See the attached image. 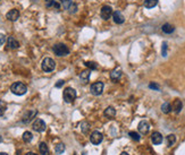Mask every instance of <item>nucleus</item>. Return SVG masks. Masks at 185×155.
<instances>
[{"label": "nucleus", "instance_id": "f257e3e1", "mask_svg": "<svg viewBox=\"0 0 185 155\" xmlns=\"http://www.w3.org/2000/svg\"><path fill=\"white\" fill-rule=\"evenodd\" d=\"M10 91H11V93L15 95H24L26 92H28V87H26V85H24L23 83H21V82H16L14 84L10 86Z\"/></svg>", "mask_w": 185, "mask_h": 155}, {"label": "nucleus", "instance_id": "4468645a", "mask_svg": "<svg viewBox=\"0 0 185 155\" xmlns=\"http://www.w3.org/2000/svg\"><path fill=\"white\" fill-rule=\"evenodd\" d=\"M151 141H152V143L154 144V145H159V144H161L162 143V135L160 134V132H154L152 135H151Z\"/></svg>", "mask_w": 185, "mask_h": 155}, {"label": "nucleus", "instance_id": "7ed1b4c3", "mask_svg": "<svg viewBox=\"0 0 185 155\" xmlns=\"http://www.w3.org/2000/svg\"><path fill=\"white\" fill-rule=\"evenodd\" d=\"M41 68L43 71H46V73H51V71L54 70L56 68V62L54 59H51V58H44L43 60H42V64H41Z\"/></svg>", "mask_w": 185, "mask_h": 155}, {"label": "nucleus", "instance_id": "aec40b11", "mask_svg": "<svg viewBox=\"0 0 185 155\" xmlns=\"http://www.w3.org/2000/svg\"><path fill=\"white\" fill-rule=\"evenodd\" d=\"M120 77H122V70H120V69H116V70L110 73V78H111V80H114V82L118 80Z\"/></svg>", "mask_w": 185, "mask_h": 155}, {"label": "nucleus", "instance_id": "a878e982", "mask_svg": "<svg viewBox=\"0 0 185 155\" xmlns=\"http://www.w3.org/2000/svg\"><path fill=\"white\" fill-rule=\"evenodd\" d=\"M175 141H176V136H175V135L170 134V135H168V136H167V145L169 146V147L174 145V144H175Z\"/></svg>", "mask_w": 185, "mask_h": 155}, {"label": "nucleus", "instance_id": "72a5a7b5", "mask_svg": "<svg viewBox=\"0 0 185 155\" xmlns=\"http://www.w3.org/2000/svg\"><path fill=\"white\" fill-rule=\"evenodd\" d=\"M6 42V35L2 33H0V45H4V43Z\"/></svg>", "mask_w": 185, "mask_h": 155}, {"label": "nucleus", "instance_id": "b1692460", "mask_svg": "<svg viewBox=\"0 0 185 155\" xmlns=\"http://www.w3.org/2000/svg\"><path fill=\"white\" fill-rule=\"evenodd\" d=\"M90 123L86 121H83L82 123H81V130H82V132L83 134H88L89 132H90Z\"/></svg>", "mask_w": 185, "mask_h": 155}, {"label": "nucleus", "instance_id": "9d476101", "mask_svg": "<svg viewBox=\"0 0 185 155\" xmlns=\"http://www.w3.org/2000/svg\"><path fill=\"white\" fill-rule=\"evenodd\" d=\"M6 17H7V19L10 20V22H15V20H17V19L19 18V11L17 9H11L7 13Z\"/></svg>", "mask_w": 185, "mask_h": 155}, {"label": "nucleus", "instance_id": "423d86ee", "mask_svg": "<svg viewBox=\"0 0 185 155\" xmlns=\"http://www.w3.org/2000/svg\"><path fill=\"white\" fill-rule=\"evenodd\" d=\"M90 91H91V94L96 95H100L102 93V91H103V83L102 82H97V83H94V84L91 85V87H90Z\"/></svg>", "mask_w": 185, "mask_h": 155}, {"label": "nucleus", "instance_id": "ea45409f", "mask_svg": "<svg viewBox=\"0 0 185 155\" xmlns=\"http://www.w3.org/2000/svg\"><path fill=\"white\" fill-rule=\"evenodd\" d=\"M47 1H49V0H46V2H47Z\"/></svg>", "mask_w": 185, "mask_h": 155}, {"label": "nucleus", "instance_id": "2f4dec72", "mask_svg": "<svg viewBox=\"0 0 185 155\" xmlns=\"http://www.w3.org/2000/svg\"><path fill=\"white\" fill-rule=\"evenodd\" d=\"M161 54H162V57H166V56H167V42H164V43H162Z\"/></svg>", "mask_w": 185, "mask_h": 155}, {"label": "nucleus", "instance_id": "9b49d317", "mask_svg": "<svg viewBox=\"0 0 185 155\" xmlns=\"http://www.w3.org/2000/svg\"><path fill=\"white\" fill-rule=\"evenodd\" d=\"M138 129H139V132H141L142 135H145V134H148L149 130H150V126H149V123L145 121V120H142V121L139 123Z\"/></svg>", "mask_w": 185, "mask_h": 155}, {"label": "nucleus", "instance_id": "f8f14e48", "mask_svg": "<svg viewBox=\"0 0 185 155\" xmlns=\"http://www.w3.org/2000/svg\"><path fill=\"white\" fill-rule=\"evenodd\" d=\"M112 19H114V22L116 24H123L125 22V18H124L123 14L120 11H118V10H116V11L112 13Z\"/></svg>", "mask_w": 185, "mask_h": 155}, {"label": "nucleus", "instance_id": "f03ea898", "mask_svg": "<svg viewBox=\"0 0 185 155\" xmlns=\"http://www.w3.org/2000/svg\"><path fill=\"white\" fill-rule=\"evenodd\" d=\"M54 53L58 57H65L67 54H70V49L67 48V45H65L64 43H57L52 48Z\"/></svg>", "mask_w": 185, "mask_h": 155}, {"label": "nucleus", "instance_id": "58836bf2", "mask_svg": "<svg viewBox=\"0 0 185 155\" xmlns=\"http://www.w3.org/2000/svg\"><path fill=\"white\" fill-rule=\"evenodd\" d=\"M0 155H8L7 153H0Z\"/></svg>", "mask_w": 185, "mask_h": 155}, {"label": "nucleus", "instance_id": "0eeeda50", "mask_svg": "<svg viewBox=\"0 0 185 155\" xmlns=\"http://www.w3.org/2000/svg\"><path fill=\"white\" fill-rule=\"evenodd\" d=\"M32 128H33V130H35V132H44V130H46L47 125H46V122L43 121L42 119H37L35 121L33 122Z\"/></svg>", "mask_w": 185, "mask_h": 155}, {"label": "nucleus", "instance_id": "c756f323", "mask_svg": "<svg viewBox=\"0 0 185 155\" xmlns=\"http://www.w3.org/2000/svg\"><path fill=\"white\" fill-rule=\"evenodd\" d=\"M74 2L72 1V0H63V6H64V8H65L66 10H70V6L73 5Z\"/></svg>", "mask_w": 185, "mask_h": 155}, {"label": "nucleus", "instance_id": "2eb2a0df", "mask_svg": "<svg viewBox=\"0 0 185 155\" xmlns=\"http://www.w3.org/2000/svg\"><path fill=\"white\" fill-rule=\"evenodd\" d=\"M182 108H183V103H182V101L180 100H175L173 104H171V110L173 111H175L176 113H180L182 111Z\"/></svg>", "mask_w": 185, "mask_h": 155}, {"label": "nucleus", "instance_id": "f704fd0d", "mask_svg": "<svg viewBox=\"0 0 185 155\" xmlns=\"http://www.w3.org/2000/svg\"><path fill=\"white\" fill-rule=\"evenodd\" d=\"M76 9H77V6H76V4H73V5L70 6V13H72V14H74V13H76Z\"/></svg>", "mask_w": 185, "mask_h": 155}, {"label": "nucleus", "instance_id": "1a4fd4ad", "mask_svg": "<svg viewBox=\"0 0 185 155\" xmlns=\"http://www.w3.org/2000/svg\"><path fill=\"white\" fill-rule=\"evenodd\" d=\"M100 15H101V18L107 20L109 19L112 16V8L110 6H103L101 8V11H100Z\"/></svg>", "mask_w": 185, "mask_h": 155}, {"label": "nucleus", "instance_id": "4c0bfd02", "mask_svg": "<svg viewBox=\"0 0 185 155\" xmlns=\"http://www.w3.org/2000/svg\"><path fill=\"white\" fill-rule=\"evenodd\" d=\"M120 155H128V154H127L126 152H123V153H122V154H120Z\"/></svg>", "mask_w": 185, "mask_h": 155}, {"label": "nucleus", "instance_id": "5701e85b", "mask_svg": "<svg viewBox=\"0 0 185 155\" xmlns=\"http://www.w3.org/2000/svg\"><path fill=\"white\" fill-rule=\"evenodd\" d=\"M158 4V0H144V7L145 8H153Z\"/></svg>", "mask_w": 185, "mask_h": 155}, {"label": "nucleus", "instance_id": "6ab92c4d", "mask_svg": "<svg viewBox=\"0 0 185 155\" xmlns=\"http://www.w3.org/2000/svg\"><path fill=\"white\" fill-rule=\"evenodd\" d=\"M161 29H162V32H164V33L170 34V33H173V32L175 31V27H174L173 25H170V24L166 23V24H164V25H162Z\"/></svg>", "mask_w": 185, "mask_h": 155}, {"label": "nucleus", "instance_id": "393cba45", "mask_svg": "<svg viewBox=\"0 0 185 155\" xmlns=\"http://www.w3.org/2000/svg\"><path fill=\"white\" fill-rule=\"evenodd\" d=\"M161 111L164 113H169L171 111V104L168 103V102H165V103L161 105Z\"/></svg>", "mask_w": 185, "mask_h": 155}, {"label": "nucleus", "instance_id": "dca6fc26", "mask_svg": "<svg viewBox=\"0 0 185 155\" xmlns=\"http://www.w3.org/2000/svg\"><path fill=\"white\" fill-rule=\"evenodd\" d=\"M103 114H105V117L108 118V119H114L116 116V110L112 108V107H108V108L105 110Z\"/></svg>", "mask_w": 185, "mask_h": 155}, {"label": "nucleus", "instance_id": "6e6552de", "mask_svg": "<svg viewBox=\"0 0 185 155\" xmlns=\"http://www.w3.org/2000/svg\"><path fill=\"white\" fill-rule=\"evenodd\" d=\"M102 139H103V136L100 132H93L90 136V141L93 145H99L102 141Z\"/></svg>", "mask_w": 185, "mask_h": 155}, {"label": "nucleus", "instance_id": "7c9ffc66", "mask_svg": "<svg viewBox=\"0 0 185 155\" xmlns=\"http://www.w3.org/2000/svg\"><path fill=\"white\" fill-rule=\"evenodd\" d=\"M128 135H130L131 138H132L133 141H139L140 138H141L139 134H138V132H130V134H128Z\"/></svg>", "mask_w": 185, "mask_h": 155}, {"label": "nucleus", "instance_id": "473e14b6", "mask_svg": "<svg viewBox=\"0 0 185 155\" xmlns=\"http://www.w3.org/2000/svg\"><path fill=\"white\" fill-rule=\"evenodd\" d=\"M149 87H150L151 89H154V91H159V88H160L159 85L156 84V83H151V84L149 85Z\"/></svg>", "mask_w": 185, "mask_h": 155}, {"label": "nucleus", "instance_id": "f3484780", "mask_svg": "<svg viewBox=\"0 0 185 155\" xmlns=\"http://www.w3.org/2000/svg\"><path fill=\"white\" fill-rule=\"evenodd\" d=\"M90 76H91V70L86 69V70H83L80 74V79L82 80L83 83H88L89 79H90Z\"/></svg>", "mask_w": 185, "mask_h": 155}, {"label": "nucleus", "instance_id": "ddd939ff", "mask_svg": "<svg viewBox=\"0 0 185 155\" xmlns=\"http://www.w3.org/2000/svg\"><path fill=\"white\" fill-rule=\"evenodd\" d=\"M7 47L9 49H17V48H19V42L14 36H9L7 39Z\"/></svg>", "mask_w": 185, "mask_h": 155}, {"label": "nucleus", "instance_id": "cd10ccee", "mask_svg": "<svg viewBox=\"0 0 185 155\" xmlns=\"http://www.w3.org/2000/svg\"><path fill=\"white\" fill-rule=\"evenodd\" d=\"M84 65L88 67V69H90V70H94V69L98 68V65L96 62H93V61H85Z\"/></svg>", "mask_w": 185, "mask_h": 155}, {"label": "nucleus", "instance_id": "20e7f679", "mask_svg": "<svg viewBox=\"0 0 185 155\" xmlns=\"http://www.w3.org/2000/svg\"><path fill=\"white\" fill-rule=\"evenodd\" d=\"M63 98H64V101L66 103H73L76 99V91L72 87H67L64 91V94H63Z\"/></svg>", "mask_w": 185, "mask_h": 155}, {"label": "nucleus", "instance_id": "bb28decb", "mask_svg": "<svg viewBox=\"0 0 185 155\" xmlns=\"http://www.w3.org/2000/svg\"><path fill=\"white\" fill-rule=\"evenodd\" d=\"M33 139V135H32V132H25L23 134V141H25V143H30V141H32Z\"/></svg>", "mask_w": 185, "mask_h": 155}, {"label": "nucleus", "instance_id": "4be33fe9", "mask_svg": "<svg viewBox=\"0 0 185 155\" xmlns=\"http://www.w3.org/2000/svg\"><path fill=\"white\" fill-rule=\"evenodd\" d=\"M65 150H66V147H65V145H64L63 143H59V144H57V145H56V147H55L56 154H58V155L63 154V153L65 152Z\"/></svg>", "mask_w": 185, "mask_h": 155}, {"label": "nucleus", "instance_id": "412c9836", "mask_svg": "<svg viewBox=\"0 0 185 155\" xmlns=\"http://www.w3.org/2000/svg\"><path fill=\"white\" fill-rule=\"evenodd\" d=\"M39 150L42 155H49V148H48V145L46 143H40L39 145Z\"/></svg>", "mask_w": 185, "mask_h": 155}, {"label": "nucleus", "instance_id": "a19ab883", "mask_svg": "<svg viewBox=\"0 0 185 155\" xmlns=\"http://www.w3.org/2000/svg\"><path fill=\"white\" fill-rule=\"evenodd\" d=\"M83 155H85V154H83Z\"/></svg>", "mask_w": 185, "mask_h": 155}, {"label": "nucleus", "instance_id": "39448f33", "mask_svg": "<svg viewBox=\"0 0 185 155\" xmlns=\"http://www.w3.org/2000/svg\"><path fill=\"white\" fill-rule=\"evenodd\" d=\"M37 111L35 109H30V110L24 112L23 117H22V122H24V123L31 122L33 120V118L37 117Z\"/></svg>", "mask_w": 185, "mask_h": 155}, {"label": "nucleus", "instance_id": "c9c22d12", "mask_svg": "<svg viewBox=\"0 0 185 155\" xmlns=\"http://www.w3.org/2000/svg\"><path fill=\"white\" fill-rule=\"evenodd\" d=\"M64 84H65V82H64V80L60 79V80H58V82L56 83L55 86H56V87H61V86H63V85H64Z\"/></svg>", "mask_w": 185, "mask_h": 155}, {"label": "nucleus", "instance_id": "a211bd4d", "mask_svg": "<svg viewBox=\"0 0 185 155\" xmlns=\"http://www.w3.org/2000/svg\"><path fill=\"white\" fill-rule=\"evenodd\" d=\"M46 6L51 9H59L60 8V4L58 0H49L46 2Z\"/></svg>", "mask_w": 185, "mask_h": 155}, {"label": "nucleus", "instance_id": "c85d7f7f", "mask_svg": "<svg viewBox=\"0 0 185 155\" xmlns=\"http://www.w3.org/2000/svg\"><path fill=\"white\" fill-rule=\"evenodd\" d=\"M6 110H7V103H6L5 101L0 100V117L4 116V113L6 112Z\"/></svg>", "mask_w": 185, "mask_h": 155}, {"label": "nucleus", "instance_id": "e433bc0d", "mask_svg": "<svg viewBox=\"0 0 185 155\" xmlns=\"http://www.w3.org/2000/svg\"><path fill=\"white\" fill-rule=\"evenodd\" d=\"M26 155H37V154H35V153H31V152H30V153H28Z\"/></svg>", "mask_w": 185, "mask_h": 155}]
</instances>
